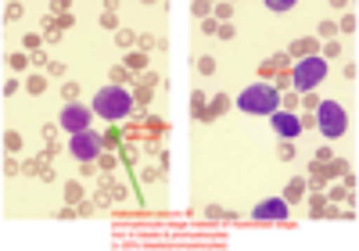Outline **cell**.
Listing matches in <instances>:
<instances>
[{"mask_svg": "<svg viewBox=\"0 0 359 251\" xmlns=\"http://www.w3.org/2000/svg\"><path fill=\"white\" fill-rule=\"evenodd\" d=\"M273 130L280 137H298L302 133V122H298L294 115H287V111H273Z\"/></svg>", "mask_w": 359, "mask_h": 251, "instance_id": "cell-8", "label": "cell"}, {"mask_svg": "<svg viewBox=\"0 0 359 251\" xmlns=\"http://www.w3.org/2000/svg\"><path fill=\"white\" fill-rule=\"evenodd\" d=\"M62 126H65L69 133H83L86 126H90V108H83V104H65Z\"/></svg>", "mask_w": 359, "mask_h": 251, "instance_id": "cell-6", "label": "cell"}, {"mask_svg": "<svg viewBox=\"0 0 359 251\" xmlns=\"http://www.w3.org/2000/svg\"><path fill=\"white\" fill-rule=\"evenodd\" d=\"M316 122H320V133L323 137H341L345 133V126H348V115L338 101H323L316 108Z\"/></svg>", "mask_w": 359, "mask_h": 251, "instance_id": "cell-3", "label": "cell"}, {"mask_svg": "<svg viewBox=\"0 0 359 251\" xmlns=\"http://www.w3.org/2000/svg\"><path fill=\"white\" fill-rule=\"evenodd\" d=\"M255 219H269V223H284L287 219V201H280V198H269V201H262L259 208H255Z\"/></svg>", "mask_w": 359, "mask_h": 251, "instance_id": "cell-7", "label": "cell"}, {"mask_svg": "<svg viewBox=\"0 0 359 251\" xmlns=\"http://www.w3.org/2000/svg\"><path fill=\"white\" fill-rule=\"evenodd\" d=\"M101 147H104V140H101V133H94V130H83V133H72V144H69V154H76L79 162H94L97 154H101Z\"/></svg>", "mask_w": 359, "mask_h": 251, "instance_id": "cell-5", "label": "cell"}, {"mask_svg": "<svg viewBox=\"0 0 359 251\" xmlns=\"http://www.w3.org/2000/svg\"><path fill=\"white\" fill-rule=\"evenodd\" d=\"M94 111L104 115V118H126L133 111V97L123 86H104V90L94 93Z\"/></svg>", "mask_w": 359, "mask_h": 251, "instance_id": "cell-2", "label": "cell"}, {"mask_svg": "<svg viewBox=\"0 0 359 251\" xmlns=\"http://www.w3.org/2000/svg\"><path fill=\"white\" fill-rule=\"evenodd\" d=\"M323 76H327V61L323 57H302L294 65V90H313L316 83H323Z\"/></svg>", "mask_w": 359, "mask_h": 251, "instance_id": "cell-4", "label": "cell"}, {"mask_svg": "<svg viewBox=\"0 0 359 251\" xmlns=\"http://www.w3.org/2000/svg\"><path fill=\"white\" fill-rule=\"evenodd\" d=\"M237 104H241V111H248V115H273L277 104H280V93L269 83H255L237 97Z\"/></svg>", "mask_w": 359, "mask_h": 251, "instance_id": "cell-1", "label": "cell"}]
</instances>
